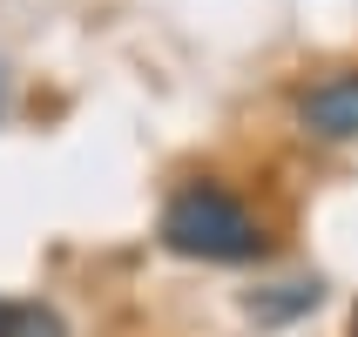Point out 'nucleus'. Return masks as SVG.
I'll use <instances>...</instances> for the list:
<instances>
[{
	"instance_id": "obj_1",
	"label": "nucleus",
	"mask_w": 358,
	"mask_h": 337,
	"mask_svg": "<svg viewBox=\"0 0 358 337\" xmlns=\"http://www.w3.org/2000/svg\"><path fill=\"white\" fill-rule=\"evenodd\" d=\"M156 243L182 263H217V270H243V263L271 257V223L217 176H189L162 196Z\"/></svg>"
},
{
	"instance_id": "obj_2",
	"label": "nucleus",
	"mask_w": 358,
	"mask_h": 337,
	"mask_svg": "<svg viewBox=\"0 0 358 337\" xmlns=\"http://www.w3.org/2000/svg\"><path fill=\"white\" fill-rule=\"evenodd\" d=\"M291 115L311 142H358V68L318 75L311 88H298Z\"/></svg>"
},
{
	"instance_id": "obj_3",
	"label": "nucleus",
	"mask_w": 358,
	"mask_h": 337,
	"mask_svg": "<svg viewBox=\"0 0 358 337\" xmlns=\"http://www.w3.org/2000/svg\"><path fill=\"white\" fill-rule=\"evenodd\" d=\"M304 310H318V283H271V290L250 297V317H264V324H291Z\"/></svg>"
},
{
	"instance_id": "obj_4",
	"label": "nucleus",
	"mask_w": 358,
	"mask_h": 337,
	"mask_svg": "<svg viewBox=\"0 0 358 337\" xmlns=\"http://www.w3.org/2000/svg\"><path fill=\"white\" fill-rule=\"evenodd\" d=\"M7 337H68V317H61L55 304H20L14 297V324Z\"/></svg>"
},
{
	"instance_id": "obj_5",
	"label": "nucleus",
	"mask_w": 358,
	"mask_h": 337,
	"mask_svg": "<svg viewBox=\"0 0 358 337\" xmlns=\"http://www.w3.org/2000/svg\"><path fill=\"white\" fill-rule=\"evenodd\" d=\"M14 115V68H7V54H0V121Z\"/></svg>"
},
{
	"instance_id": "obj_6",
	"label": "nucleus",
	"mask_w": 358,
	"mask_h": 337,
	"mask_svg": "<svg viewBox=\"0 0 358 337\" xmlns=\"http://www.w3.org/2000/svg\"><path fill=\"white\" fill-rule=\"evenodd\" d=\"M7 324H14V297H0V337H7Z\"/></svg>"
},
{
	"instance_id": "obj_7",
	"label": "nucleus",
	"mask_w": 358,
	"mask_h": 337,
	"mask_svg": "<svg viewBox=\"0 0 358 337\" xmlns=\"http://www.w3.org/2000/svg\"><path fill=\"white\" fill-rule=\"evenodd\" d=\"M352 337H358V331H352Z\"/></svg>"
}]
</instances>
